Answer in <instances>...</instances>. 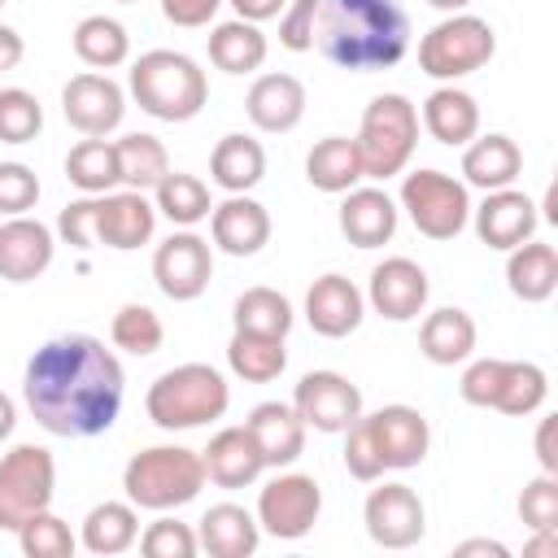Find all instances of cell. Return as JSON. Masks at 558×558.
<instances>
[{
	"label": "cell",
	"mask_w": 558,
	"mask_h": 558,
	"mask_svg": "<svg viewBox=\"0 0 558 558\" xmlns=\"http://www.w3.org/2000/svg\"><path fill=\"white\" fill-rule=\"evenodd\" d=\"M157 231V205L144 201V192H100L96 196V244L131 253L148 244Z\"/></svg>",
	"instance_id": "17"
},
{
	"label": "cell",
	"mask_w": 558,
	"mask_h": 558,
	"mask_svg": "<svg viewBox=\"0 0 558 558\" xmlns=\"http://www.w3.org/2000/svg\"><path fill=\"white\" fill-rule=\"evenodd\" d=\"M231 405V388L222 379V371L205 366V362H183L170 366L166 375L153 379L144 410L161 432H187V427H205L214 418H222Z\"/></svg>",
	"instance_id": "4"
},
{
	"label": "cell",
	"mask_w": 558,
	"mask_h": 558,
	"mask_svg": "<svg viewBox=\"0 0 558 558\" xmlns=\"http://www.w3.org/2000/svg\"><path fill=\"white\" fill-rule=\"evenodd\" d=\"M140 549H144L148 558H192L201 545H196V532H192L187 523H179V519H157V523L144 527Z\"/></svg>",
	"instance_id": "46"
},
{
	"label": "cell",
	"mask_w": 558,
	"mask_h": 558,
	"mask_svg": "<svg viewBox=\"0 0 558 558\" xmlns=\"http://www.w3.org/2000/svg\"><path fill=\"white\" fill-rule=\"evenodd\" d=\"M305 179H310L318 192H331V196L357 187V179H366V174H362L357 144H353L349 135H327V140H318V144L310 148V157H305Z\"/></svg>",
	"instance_id": "33"
},
{
	"label": "cell",
	"mask_w": 558,
	"mask_h": 558,
	"mask_svg": "<svg viewBox=\"0 0 558 558\" xmlns=\"http://www.w3.org/2000/svg\"><path fill=\"white\" fill-rule=\"evenodd\" d=\"M157 214H166L174 227H196V222H205L209 218V209H214V201H209V187L196 179V174H183V170H170L157 187Z\"/></svg>",
	"instance_id": "40"
},
{
	"label": "cell",
	"mask_w": 558,
	"mask_h": 558,
	"mask_svg": "<svg viewBox=\"0 0 558 558\" xmlns=\"http://www.w3.org/2000/svg\"><path fill=\"white\" fill-rule=\"evenodd\" d=\"M83 549L96 554V558H113V554H126L135 541H140V514L131 501H100L87 510L83 519Z\"/></svg>",
	"instance_id": "32"
},
{
	"label": "cell",
	"mask_w": 558,
	"mask_h": 558,
	"mask_svg": "<svg viewBox=\"0 0 558 558\" xmlns=\"http://www.w3.org/2000/svg\"><path fill=\"white\" fill-rule=\"evenodd\" d=\"M209 61L222 74H253L266 61V35L257 31V22H244V17L218 22L209 31Z\"/></svg>",
	"instance_id": "34"
},
{
	"label": "cell",
	"mask_w": 558,
	"mask_h": 558,
	"mask_svg": "<svg viewBox=\"0 0 558 558\" xmlns=\"http://www.w3.org/2000/svg\"><path fill=\"white\" fill-rule=\"evenodd\" d=\"M227 366H231V375H240L244 384H270V379H279L283 366H288L283 336L235 331L231 344H227Z\"/></svg>",
	"instance_id": "36"
},
{
	"label": "cell",
	"mask_w": 558,
	"mask_h": 558,
	"mask_svg": "<svg viewBox=\"0 0 558 558\" xmlns=\"http://www.w3.org/2000/svg\"><path fill=\"white\" fill-rule=\"evenodd\" d=\"M427 270L410 257H384L375 270H371V288H366V301L375 314H384L388 323H410L423 314L427 305Z\"/></svg>",
	"instance_id": "16"
},
{
	"label": "cell",
	"mask_w": 558,
	"mask_h": 558,
	"mask_svg": "<svg viewBox=\"0 0 558 558\" xmlns=\"http://www.w3.org/2000/svg\"><path fill=\"white\" fill-rule=\"evenodd\" d=\"M113 148H118L122 183H126L131 192H148V187H157V183L170 174V153H166V144H161L157 135L131 131V135H122Z\"/></svg>",
	"instance_id": "38"
},
{
	"label": "cell",
	"mask_w": 558,
	"mask_h": 558,
	"mask_svg": "<svg viewBox=\"0 0 558 558\" xmlns=\"http://www.w3.org/2000/svg\"><path fill=\"white\" fill-rule=\"evenodd\" d=\"M545 397H549V379L536 362H506L501 357V384H497L493 410H501L510 418H527L545 405Z\"/></svg>",
	"instance_id": "39"
},
{
	"label": "cell",
	"mask_w": 558,
	"mask_h": 558,
	"mask_svg": "<svg viewBox=\"0 0 558 558\" xmlns=\"http://www.w3.org/2000/svg\"><path fill=\"white\" fill-rule=\"evenodd\" d=\"M554 418H541L536 423V462L545 475H558V449H554Z\"/></svg>",
	"instance_id": "53"
},
{
	"label": "cell",
	"mask_w": 558,
	"mask_h": 558,
	"mask_svg": "<svg viewBox=\"0 0 558 558\" xmlns=\"http://www.w3.org/2000/svg\"><path fill=\"white\" fill-rule=\"evenodd\" d=\"M519 519L532 527V532H554L558 527V475H536L523 484V497H519Z\"/></svg>",
	"instance_id": "45"
},
{
	"label": "cell",
	"mask_w": 558,
	"mask_h": 558,
	"mask_svg": "<svg viewBox=\"0 0 558 558\" xmlns=\"http://www.w3.org/2000/svg\"><path fill=\"white\" fill-rule=\"evenodd\" d=\"M57 240L52 227H44L39 218H4L0 222V279L9 283H31L52 266Z\"/></svg>",
	"instance_id": "19"
},
{
	"label": "cell",
	"mask_w": 558,
	"mask_h": 558,
	"mask_svg": "<svg viewBox=\"0 0 558 558\" xmlns=\"http://www.w3.org/2000/svg\"><path fill=\"white\" fill-rule=\"evenodd\" d=\"M497 52V35L484 17L475 13H449L445 22H436L423 39H418V70L427 78L453 83L466 78L475 70H484Z\"/></svg>",
	"instance_id": "7"
},
{
	"label": "cell",
	"mask_w": 558,
	"mask_h": 558,
	"mask_svg": "<svg viewBox=\"0 0 558 558\" xmlns=\"http://www.w3.org/2000/svg\"><path fill=\"white\" fill-rule=\"evenodd\" d=\"M61 113L78 135H109L126 113V96L109 74L83 70L61 87Z\"/></svg>",
	"instance_id": "15"
},
{
	"label": "cell",
	"mask_w": 558,
	"mask_h": 558,
	"mask_svg": "<svg viewBox=\"0 0 558 558\" xmlns=\"http://www.w3.org/2000/svg\"><path fill=\"white\" fill-rule=\"evenodd\" d=\"M13 427H17V405H13V397L0 392V440H9Z\"/></svg>",
	"instance_id": "57"
},
{
	"label": "cell",
	"mask_w": 558,
	"mask_h": 558,
	"mask_svg": "<svg viewBox=\"0 0 558 558\" xmlns=\"http://www.w3.org/2000/svg\"><path fill=\"white\" fill-rule=\"evenodd\" d=\"M244 427L253 432L266 466H292L305 453V423L292 410V401H262V405H253Z\"/></svg>",
	"instance_id": "23"
},
{
	"label": "cell",
	"mask_w": 558,
	"mask_h": 558,
	"mask_svg": "<svg viewBox=\"0 0 558 558\" xmlns=\"http://www.w3.org/2000/svg\"><path fill=\"white\" fill-rule=\"evenodd\" d=\"M235 331H257V336H288L292 331V301L275 288H244L235 296Z\"/></svg>",
	"instance_id": "41"
},
{
	"label": "cell",
	"mask_w": 558,
	"mask_h": 558,
	"mask_svg": "<svg viewBox=\"0 0 558 558\" xmlns=\"http://www.w3.org/2000/svg\"><path fill=\"white\" fill-rule=\"evenodd\" d=\"M118 4H135V0H118Z\"/></svg>",
	"instance_id": "59"
},
{
	"label": "cell",
	"mask_w": 558,
	"mask_h": 558,
	"mask_svg": "<svg viewBox=\"0 0 558 558\" xmlns=\"http://www.w3.org/2000/svg\"><path fill=\"white\" fill-rule=\"evenodd\" d=\"M423 126L436 144H449V148H462L480 135V105L471 92L445 83L436 87L427 100H423Z\"/></svg>",
	"instance_id": "27"
},
{
	"label": "cell",
	"mask_w": 558,
	"mask_h": 558,
	"mask_svg": "<svg viewBox=\"0 0 558 558\" xmlns=\"http://www.w3.org/2000/svg\"><path fill=\"white\" fill-rule=\"evenodd\" d=\"M153 279L170 301H196L214 279V253L209 240L196 231H174L153 253Z\"/></svg>",
	"instance_id": "12"
},
{
	"label": "cell",
	"mask_w": 558,
	"mask_h": 558,
	"mask_svg": "<svg viewBox=\"0 0 558 558\" xmlns=\"http://www.w3.org/2000/svg\"><path fill=\"white\" fill-rule=\"evenodd\" d=\"M427 4H432V9H440V13H462L471 0H427Z\"/></svg>",
	"instance_id": "58"
},
{
	"label": "cell",
	"mask_w": 558,
	"mask_h": 558,
	"mask_svg": "<svg viewBox=\"0 0 558 558\" xmlns=\"http://www.w3.org/2000/svg\"><path fill=\"white\" fill-rule=\"evenodd\" d=\"M418 349H423V357L436 362V366H458V362H466L471 349H475V318H471L466 310H458V305L432 310V314L423 318V327H418Z\"/></svg>",
	"instance_id": "30"
},
{
	"label": "cell",
	"mask_w": 558,
	"mask_h": 558,
	"mask_svg": "<svg viewBox=\"0 0 558 558\" xmlns=\"http://www.w3.org/2000/svg\"><path fill=\"white\" fill-rule=\"evenodd\" d=\"M458 554H462V558H466V554H493V558H506L510 549H506L501 541H462Z\"/></svg>",
	"instance_id": "56"
},
{
	"label": "cell",
	"mask_w": 558,
	"mask_h": 558,
	"mask_svg": "<svg viewBox=\"0 0 558 558\" xmlns=\"http://www.w3.org/2000/svg\"><path fill=\"white\" fill-rule=\"evenodd\" d=\"M65 179L83 192V196H100V192H113L122 183V170H118V148L105 140V135H87L70 148L65 157Z\"/></svg>",
	"instance_id": "35"
},
{
	"label": "cell",
	"mask_w": 558,
	"mask_h": 558,
	"mask_svg": "<svg viewBox=\"0 0 558 558\" xmlns=\"http://www.w3.org/2000/svg\"><path fill=\"white\" fill-rule=\"evenodd\" d=\"M57 493V458L44 445H13L0 458V532H17L48 510Z\"/></svg>",
	"instance_id": "8"
},
{
	"label": "cell",
	"mask_w": 558,
	"mask_h": 558,
	"mask_svg": "<svg viewBox=\"0 0 558 558\" xmlns=\"http://www.w3.org/2000/svg\"><path fill=\"white\" fill-rule=\"evenodd\" d=\"M122 362L105 349V340L87 331L44 340L22 371V397L35 423L70 440H87L113 427L122 410Z\"/></svg>",
	"instance_id": "1"
},
{
	"label": "cell",
	"mask_w": 558,
	"mask_h": 558,
	"mask_svg": "<svg viewBox=\"0 0 558 558\" xmlns=\"http://www.w3.org/2000/svg\"><path fill=\"white\" fill-rule=\"evenodd\" d=\"M523 170V153L510 135L493 131V135H480L466 144L462 153V174L471 187H484V192H497V187H510Z\"/></svg>",
	"instance_id": "29"
},
{
	"label": "cell",
	"mask_w": 558,
	"mask_h": 558,
	"mask_svg": "<svg viewBox=\"0 0 558 558\" xmlns=\"http://www.w3.org/2000/svg\"><path fill=\"white\" fill-rule=\"evenodd\" d=\"M201 462H205V480H214L218 488H244L266 471V458L248 427H222L201 453Z\"/></svg>",
	"instance_id": "25"
},
{
	"label": "cell",
	"mask_w": 558,
	"mask_h": 558,
	"mask_svg": "<svg viewBox=\"0 0 558 558\" xmlns=\"http://www.w3.org/2000/svg\"><path fill=\"white\" fill-rule=\"evenodd\" d=\"M57 235L74 248H92L96 244V196H83V201H70L61 214H57Z\"/></svg>",
	"instance_id": "50"
},
{
	"label": "cell",
	"mask_w": 558,
	"mask_h": 558,
	"mask_svg": "<svg viewBox=\"0 0 558 558\" xmlns=\"http://www.w3.org/2000/svg\"><path fill=\"white\" fill-rule=\"evenodd\" d=\"M131 96L157 122H192L209 100V83L187 52L153 48L131 65Z\"/></svg>",
	"instance_id": "3"
},
{
	"label": "cell",
	"mask_w": 558,
	"mask_h": 558,
	"mask_svg": "<svg viewBox=\"0 0 558 558\" xmlns=\"http://www.w3.org/2000/svg\"><path fill=\"white\" fill-rule=\"evenodd\" d=\"M314 48L353 74L392 70L410 48V17L397 0H318Z\"/></svg>",
	"instance_id": "2"
},
{
	"label": "cell",
	"mask_w": 558,
	"mask_h": 558,
	"mask_svg": "<svg viewBox=\"0 0 558 558\" xmlns=\"http://www.w3.org/2000/svg\"><path fill=\"white\" fill-rule=\"evenodd\" d=\"M109 340H113L118 349L135 353V357H148V353H157V349H161L166 327H161L157 310H148V305L131 301V305H122V310L113 314V323H109Z\"/></svg>",
	"instance_id": "42"
},
{
	"label": "cell",
	"mask_w": 558,
	"mask_h": 558,
	"mask_svg": "<svg viewBox=\"0 0 558 558\" xmlns=\"http://www.w3.org/2000/svg\"><path fill=\"white\" fill-rule=\"evenodd\" d=\"M323 514V488L314 475L288 471L275 475L262 493H257V527L270 532L275 541H301L310 536V527Z\"/></svg>",
	"instance_id": "10"
},
{
	"label": "cell",
	"mask_w": 558,
	"mask_h": 558,
	"mask_svg": "<svg viewBox=\"0 0 558 558\" xmlns=\"http://www.w3.org/2000/svg\"><path fill=\"white\" fill-rule=\"evenodd\" d=\"M74 52L83 65L92 70H113L131 57V35L118 17H105V13H92L74 26Z\"/></svg>",
	"instance_id": "37"
},
{
	"label": "cell",
	"mask_w": 558,
	"mask_h": 558,
	"mask_svg": "<svg viewBox=\"0 0 558 558\" xmlns=\"http://www.w3.org/2000/svg\"><path fill=\"white\" fill-rule=\"evenodd\" d=\"M262 541V527H257V514H248L244 506L235 501H218L201 514L196 523V545L214 558H248Z\"/></svg>",
	"instance_id": "26"
},
{
	"label": "cell",
	"mask_w": 558,
	"mask_h": 558,
	"mask_svg": "<svg viewBox=\"0 0 558 558\" xmlns=\"http://www.w3.org/2000/svg\"><path fill=\"white\" fill-rule=\"evenodd\" d=\"M357 157L366 179H392L410 166L418 144V109L401 92H384L362 109L357 126Z\"/></svg>",
	"instance_id": "6"
},
{
	"label": "cell",
	"mask_w": 558,
	"mask_h": 558,
	"mask_svg": "<svg viewBox=\"0 0 558 558\" xmlns=\"http://www.w3.org/2000/svg\"><path fill=\"white\" fill-rule=\"evenodd\" d=\"M340 231L357 248H379L397 235V201L384 187H349L340 205Z\"/></svg>",
	"instance_id": "24"
},
{
	"label": "cell",
	"mask_w": 558,
	"mask_h": 558,
	"mask_svg": "<svg viewBox=\"0 0 558 558\" xmlns=\"http://www.w3.org/2000/svg\"><path fill=\"white\" fill-rule=\"evenodd\" d=\"M362 314H366V296L357 292V283L353 279H344V275H318L314 283H310V292H305V318H310V327L318 331V336H327V340H344V336H353L357 327H362Z\"/></svg>",
	"instance_id": "18"
},
{
	"label": "cell",
	"mask_w": 558,
	"mask_h": 558,
	"mask_svg": "<svg viewBox=\"0 0 558 558\" xmlns=\"http://www.w3.org/2000/svg\"><path fill=\"white\" fill-rule=\"evenodd\" d=\"M227 4H231L235 17H244V22H270V17L283 13L288 0H227Z\"/></svg>",
	"instance_id": "54"
},
{
	"label": "cell",
	"mask_w": 558,
	"mask_h": 558,
	"mask_svg": "<svg viewBox=\"0 0 558 558\" xmlns=\"http://www.w3.org/2000/svg\"><path fill=\"white\" fill-rule=\"evenodd\" d=\"M344 471L353 480H362V484H371V480L384 475V462H379V453H375V445H371V436L362 427V414L344 427Z\"/></svg>",
	"instance_id": "48"
},
{
	"label": "cell",
	"mask_w": 558,
	"mask_h": 558,
	"mask_svg": "<svg viewBox=\"0 0 558 558\" xmlns=\"http://www.w3.org/2000/svg\"><path fill=\"white\" fill-rule=\"evenodd\" d=\"M362 427H366L384 471H410L427 458L432 427H427L423 410H414V405H384L375 414H362Z\"/></svg>",
	"instance_id": "13"
},
{
	"label": "cell",
	"mask_w": 558,
	"mask_h": 558,
	"mask_svg": "<svg viewBox=\"0 0 558 558\" xmlns=\"http://www.w3.org/2000/svg\"><path fill=\"white\" fill-rule=\"evenodd\" d=\"M44 131V109L26 87L0 92V140L4 144H31Z\"/></svg>",
	"instance_id": "44"
},
{
	"label": "cell",
	"mask_w": 558,
	"mask_h": 558,
	"mask_svg": "<svg viewBox=\"0 0 558 558\" xmlns=\"http://www.w3.org/2000/svg\"><path fill=\"white\" fill-rule=\"evenodd\" d=\"M244 113L257 131L283 135L305 118V83L296 74H262L244 96Z\"/></svg>",
	"instance_id": "22"
},
{
	"label": "cell",
	"mask_w": 558,
	"mask_h": 558,
	"mask_svg": "<svg viewBox=\"0 0 558 558\" xmlns=\"http://www.w3.org/2000/svg\"><path fill=\"white\" fill-rule=\"evenodd\" d=\"M401 209L427 240H453L471 222V196L466 183H458L445 170H414L401 179Z\"/></svg>",
	"instance_id": "9"
},
{
	"label": "cell",
	"mask_w": 558,
	"mask_h": 558,
	"mask_svg": "<svg viewBox=\"0 0 558 558\" xmlns=\"http://www.w3.org/2000/svg\"><path fill=\"white\" fill-rule=\"evenodd\" d=\"M35 201H39V174L22 161H0V214L17 218L35 209Z\"/></svg>",
	"instance_id": "47"
},
{
	"label": "cell",
	"mask_w": 558,
	"mask_h": 558,
	"mask_svg": "<svg viewBox=\"0 0 558 558\" xmlns=\"http://www.w3.org/2000/svg\"><path fill=\"white\" fill-rule=\"evenodd\" d=\"M0 4H4V0H0Z\"/></svg>",
	"instance_id": "60"
},
{
	"label": "cell",
	"mask_w": 558,
	"mask_h": 558,
	"mask_svg": "<svg viewBox=\"0 0 558 558\" xmlns=\"http://www.w3.org/2000/svg\"><path fill=\"white\" fill-rule=\"evenodd\" d=\"M218 9H222V0H161L166 22H170V26H183V31L209 26Z\"/></svg>",
	"instance_id": "52"
},
{
	"label": "cell",
	"mask_w": 558,
	"mask_h": 558,
	"mask_svg": "<svg viewBox=\"0 0 558 558\" xmlns=\"http://www.w3.org/2000/svg\"><path fill=\"white\" fill-rule=\"evenodd\" d=\"M22 52H26L22 35H17L13 26H4V22H0V74H4V70H13V65L22 61Z\"/></svg>",
	"instance_id": "55"
},
{
	"label": "cell",
	"mask_w": 558,
	"mask_h": 558,
	"mask_svg": "<svg viewBox=\"0 0 558 558\" xmlns=\"http://www.w3.org/2000/svg\"><path fill=\"white\" fill-rule=\"evenodd\" d=\"M536 205L527 192H514V187H497L484 196V205L475 209V235L488 244V248H501L510 253L514 244L532 240L536 231Z\"/></svg>",
	"instance_id": "21"
},
{
	"label": "cell",
	"mask_w": 558,
	"mask_h": 558,
	"mask_svg": "<svg viewBox=\"0 0 558 558\" xmlns=\"http://www.w3.org/2000/svg\"><path fill=\"white\" fill-rule=\"evenodd\" d=\"M506 288L527 305L549 301L554 288H558V253H554V244H545V240L514 244L510 257H506Z\"/></svg>",
	"instance_id": "28"
},
{
	"label": "cell",
	"mask_w": 558,
	"mask_h": 558,
	"mask_svg": "<svg viewBox=\"0 0 558 558\" xmlns=\"http://www.w3.org/2000/svg\"><path fill=\"white\" fill-rule=\"evenodd\" d=\"M209 174H214V183H218L227 196L248 192V187H257L262 174H266V148H262L253 135L231 131V135H222V140L214 144Z\"/></svg>",
	"instance_id": "31"
},
{
	"label": "cell",
	"mask_w": 558,
	"mask_h": 558,
	"mask_svg": "<svg viewBox=\"0 0 558 558\" xmlns=\"http://www.w3.org/2000/svg\"><path fill=\"white\" fill-rule=\"evenodd\" d=\"M497 384H501V357H480L462 371V401L466 405H480V410H493V397H497Z\"/></svg>",
	"instance_id": "51"
},
{
	"label": "cell",
	"mask_w": 558,
	"mask_h": 558,
	"mask_svg": "<svg viewBox=\"0 0 558 558\" xmlns=\"http://www.w3.org/2000/svg\"><path fill=\"white\" fill-rule=\"evenodd\" d=\"M292 410L314 432H344L362 414V388L340 371H310L292 392Z\"/></svg>",
	"instance_id": "14"
},
{
	"label": "cell",
	"mask_w": 558,
	"mask_h": 558,
	"mask_svg": "<svg viewBox=\"0 0 558 558\" xmlns=\"http://www.w3.org/2000/svg\"><path fill=\"white\" fill-rule=\"evenodd\" d=\"M126 501L140 510H179L201 497L205 488V462L196 449L183 445H153L140 449L122 471Z\"/></svg>",
	"instance_id": "5"
},
{
	"label": "cell",
	"mask_w": 558,
	"mask_h": 558,
	"mask_svg": "<svg viewBox=\"0 0 558 558\" xmlns=\"http://www.w3.org/2000/svg\"><path fill=\"white\" fill-rule=\"evenodd\" d=\"M209 235H214V244L222 253L253 257V253H262L270 244V214H266L262 201L235 192V196H227L222 205L209 209Z\"/></svg>",
	"instance_id": "20"
},
{
	"label": "cell",
	"mask_w": 558,
	"mask_h": 558,
	"mask_svg": "<svg viewBox=\"0 0 558 558\" xmlns=\"http://www.w3.org/2000/svg\"><path fill=\"white\" fill-rule=\"evenodd\" d=\"M366 536L384 549H410L427 532V510L410 484H379L362 506Z\"/></svg>",
	"instance_id": "11"
},
{
	"label": "cell",
	"mask_w": 558,
	"mask_h": 558,
	"mask_svg": "<svg viewBox=\"0 0 558 558\" xmlns=\"http://www.w3.org/2000/svg\"><path fill=\"white\" fill-rule=\"evenodd\" d=\"M17 545H22L26 558H70L74 554V532L52 510H39L17 527Z\"/></svg>",
	"instance_id": "43"
},
{
	"label": "cell",
	"mask_w": 558,
	"mask_h": 558,
	"mask_svg": "<svg viewBox=\"0 0 558 558\" xmlns=\"http://www.w3.org/2000/svg\"><path fill=\"white\" fill-rule=\"evenodd\" d=\"M314 17H318V0H288L279 13V44L288 52H310L314 48Z\"/></svg>",
	"instance_id": "49"
}]
</instances>
